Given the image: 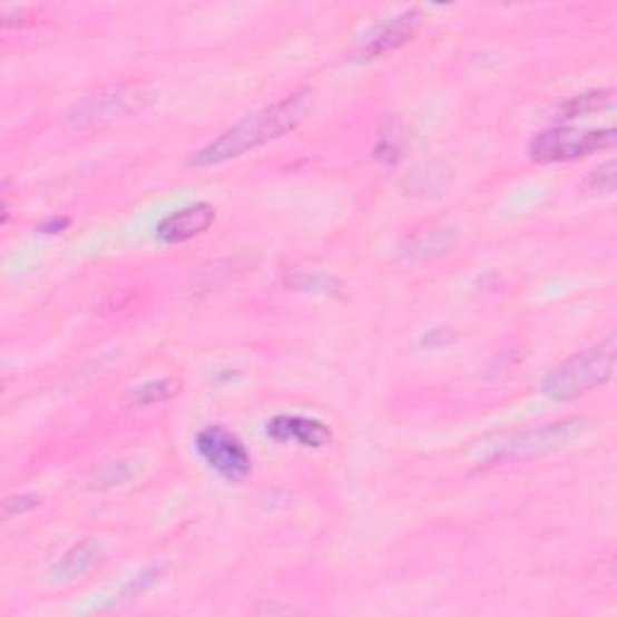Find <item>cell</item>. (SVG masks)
<instances>
[{
	"instance_id": "9c48e42d",
	"label": "cell",
	"mask_w": 617,
	"mask_h": 617,
	"mask_svg": "<svg viewBox=\"0 0 617 617\" xmlns=\"http://www.w3.org/2000/svg\"><path fill=\"white\" fill-rule=\"evenodd\" d=\"M215 208L210 203L205 200H196L188 203L184 208L174 210L169 215H165L159 219L157 225V239L165 242L169 246L176 244H186L190 239L200 237V234L208 232L215 223Z\"/></svg>"
},
{
	"instance_id": "5b68a950",
	"label": "cell",
	"mask_w": 617,
	"mask_h": 617,
	"mask_svg": "<svg viewBox=\"0 0 617 617\" xmlns=\"http://www.w3.org/2000/svg\"><path fill=\"white\" fill-rule=\"evenodd\" d=\"M581 432H584V420L579 418L548 422L542 424V428L519 432L513 437H507L505 442L494 444L492 451L488 453V461L499 463V461H528V459L546 457V453L569 447Z\"/></svg>"
},
{
	"instance_id": "e0dca14e",
	"label": "cell",
	"mask_w": 617,
	"mask_h": 617,
	"mask_svg": "<svg viewBox=\"0 0 617 617\" xmlns=\"http://www.w3.org/2000/svg\"><path fill=\"white\" fill-rule=\"evenodd\" d=\"M136 470L130 468L128 463H111L107 466L101 473L97 476V488L107 490V488H119V484H126L130 478H134Z\"/></svg>"
},
{
	"instance_id": "8992f818",
	"label": "cell",
	"mask_w": 617,
	"mask_h": 617,
	"mask_svg": "<svg viewBox=\"0 0 617 617\" xmlns=\"http://www.w3.org/2000/svg\"><path fill=\"white\" fill-rule=\"evenodd\" d=\"M196 451L213 473L227 482H244L252 476V453L242 439L223 424H210L196 434Z\"/></svg>"
},
{
	"instance_id": "2e32d148",
	"label": "cell",
	"mask_w": 617,
	"mask_h": 617,
	"mask_svg": "<svg viewBox=\"0 0 617 617\" xmlns=\"http://www.w3.org/2000/svg\"><path fill=\"white\" fill-rule=\"evenodd\" d=\"M287 285L300 292H319V295H335L341 285H337L335 277L319 275V273H295L287 277Z\"/></svg>"
},
{
	"instance_id": "277c9868",
	"label": "cell",
	"mask_w": 617,
	"mask_h": 617,
	"mask_svg": "<svg viewBox=\"0 0 617 617\" xmlns=\"http://www.w3.org/2000/svg\"><path fill=\"white\" fill-rule=\"evenodd\" d=\"M155 101V92L143 85H116L97 95L76 101L66 111V121L72 126H92L101 121L128 119Z\"/></svg>"
},
{
	"instance_id": "6da1fadb",
	"label": "cell",
	"mask_w": 617,
	"mask_h": 617,
	"mask_svg": "<svg viewBox=\"0 0 617 617\" xmlns=\"http://www.w3.org/2000/svg\"><path fill=\"white\" fill-rule=\"evenodd\" d=\"M308 107H312V92L300 90L266 109L248 114L246 119L237 121L225 134H219L215 140L190 155L188 165L217 167L246 153H254L273 140H281L306 119Z\"/></svg>"
},
{
	"instance_id": "7c38bea8",
	"label": "cell",
	"mask_w": 617,
	"mask_h": 617,
	"mask_svg": "<svg viewBox=\"0 0 617 617\" xmlns=\"http://www.w3.org/2000/svg\"><path fill=\"white\" fill-rule=\"evenodd\" d=\"M165 571H167L165 565H150V567L140 569L136 577H130L121 586L119 594H114V598L109 600L107 608H119V606L130 604V600L145 596V594H148L153 589V586H157L161 581V577H165Z\"/></svg>"
},
{
	"instance_id": "ba28073f",
	"label": "cell",
	"mask_w": 617,
	"mask_h": 617,
	"mask_svg": "<svg viewBox=\"0 0 617 617\" xmlns=\"http://www.w3.org/2000/svg\"><path fill=\"white\" fill-rule=\"evenodd\" d=\"M266 434L275 444L300 447V449H323L331 444V430L326 422L306 415H275L266 422Z\"/></svg>"
},
{
	"instance_id": "4fadbf2b",
	"label": "cell",
	"mask_w": 617,
	"mask_h": 617,
	"mask_svg": "<svg viewBox=\"0 0 617 617\" xmlns=\"http://www.w3.org/2000/svg\"><path fill=\"white\" fill-rule=\"evenodd\" d=\"M608 107H613V90H591L565 101L557 114H560V121H577V119H584V116L604 111Z\"/></svg>"
},
{
	"instance_id": "3957f363",
	"label": "cell",
	"mask_w": 617,
	"mask_h": 617,
	"mask_svg": "<svg viewBox=\"0 0 617 617\" xmlns=\"http://www.w3.org/2000/svg\"><path fill=\"white\" fill-rule=\"evenodd\" d=\"M617 140L615 128H548L528 143V157L538 165H555V161H575L600 150H610Z\"/></svg>"
},
{
	"instance_id": "d6986e66",
	"label": "cell",
	"mask_w": 617,
	"mask_h": 617,
	"mask_svg": "<svg viewBox=\"0 0 617 617\" xmlns=\"http://www.w3.org/2000/svg\"><path fill=\"white\" fill-rule=\"evenodd\" d=\"M68 225H70V219H68V217H49L47 223H41L39 232H41V234H61Z\"/></svg>"
},
{
	"instance_id": "52a82bcc",
	"label": "cell",
	"mask_w": 617,
	"mask_h": 617,
	"mask_svg": "<svg viewBox=\"0 0 617 617\" xmlns=\"http://www.w3.org/2000/svg\"><path fill=\"white\" fill-rule=\"evenodd\" d=\"M418 29L420 10H405L393 14V18L372 27L370 32L358 39L355 49L350 53L352 61H376V58L405 47V43L415 37Z\"/></svg>"
},
{
	"instance_id": "ac0fdd59",
	"label": "cell",
	"mask_w": 617,
	"mask_h": 617,
	"mask_svg": "<svg viewBox=\"0 0 617 617\" xmlns=\"http://www.w3.org/2000/svg\"><path fill=\"white\" fill-rule=\"evenodd\" d=\"M41 505V497L37 492H25V494H14L8 497L3 502V513L6 519H14V517H25L27 511H32Z\"/></svg>"
},
{
	"instance_id": "7a4b0ae2",
	"label": "cell",
	"mask_w": 617,
	"mask_h": 617,
	"mask_svg": "<svg viewBox=\"0 0 617 617\" xmlns=\"http://www.w3.org/2000/svg\"><path fill=\"white\" fill-rule=\"evenodd\" d=\"M615 355L617 341L615 335H608L604 343L586 347L569 360L560 362L555 370L540 381V393L548 401L567 403L581 399L600 386H606L615 372Z\"/></svg>"
},
{
	"instance_id": "5bb4252c",
	"label": "cell",
	"mask_w": 617,
	"mask_h": 617,
	"mask_svg": "<svg viewBox=\"0 0 617 617\" xmlns=\"http://www.w3.org/2000/svg\"><path fill=\"white\" fill-rule=\"evenodd\" d=\"M179 391H182L179 379L161 376V379H153V381H145V384H138L134 391H130L128 399L136 405H157V403L172 401Z\"/></svg>"
},
{
	"instance_id": "9a60e30c",
	"label": "cell",
	"mask_w": 617,
	"mask_h": 617,
	"mask_svg": "<svg viewBox=\"0 0 617 617\" xmlns=\"http://www.w3.org/2000/svg\"><path fill=\"white\" fill-rule=\"evenodd\" d=\"M615 184H617V165L615 159H608L604 165H598L586 174V179L581 182V190L589 196H610L615 194Z\"/></svg>"
},
{
	"instance_id": "30bf717a",
	"label": "cell",
	"mask_w": 617,
	"mask_h": 617,
	"mask_svg": "<svg viewBox=\"0 0 617 617\" xmlns=\"http://www.w3.org/2000/svg\"><path fill=\"white\" fill-rule=\"evenodd\" d=\"M105 557V546L97 538H82L58 557L51 567V577L56 581H78L90 575V571Z\"/></svg>"
},
{
	"instance_id": "8fae6325",
	"label": "cell",
	"mask_w": 617,
	"mask_h": 617,
	"mask_svg": "<svg viewBox=\"0 0 617 617\" xmlns=\"http://www.w3.org/2000/svg\"><path fill=\"white\" fill-rule=\"evenodd\" d=\"M453 244H457V232L451 229H422L410 234V237L399 246V258L410 266H422L447 256Z\"/></svg>"
}]
</instances>
